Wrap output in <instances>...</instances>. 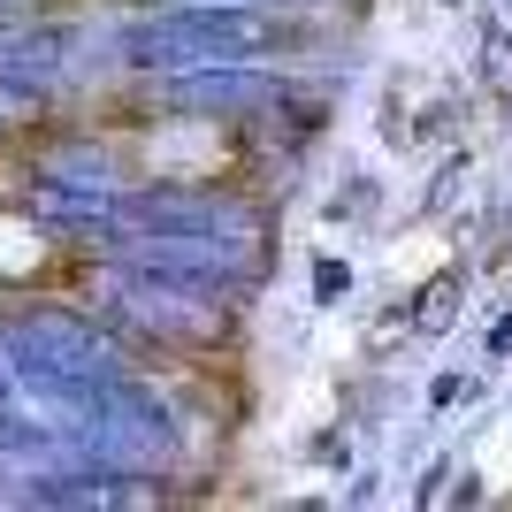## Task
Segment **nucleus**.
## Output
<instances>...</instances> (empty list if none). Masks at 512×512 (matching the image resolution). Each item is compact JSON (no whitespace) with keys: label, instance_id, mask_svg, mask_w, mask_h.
Wrapping results in <instances>:
<instances>
[{"label":"nucleus","instance_id":"1","mask_svg":"<svg viewBox=\"0 0 512 512\" xmlns=\"http://www.w3.org/2000/svg\"><path fill=\"white\" fill-rule=\"evenodd\" d=\"M283 31L260 8H161L123 31L130 69H199V62H253Z\"/></svg>","mask_w":512,"mask_h":512},{"label":"nucleus","instance_id":"2","mask_svg":"<svg viewBox=\"0 0 512 512\" xmlns=\"http://www.w3.org/2000/svg\"><path fill=\"white\" fill-rule=\"evenodd\" d=\"M100 291H107V306H115L130 329H146V337H161V344H207V337H222V321H230L222 283L169 276V268H138V260H123Z\"/></svg>","mask_w":512,"mask_h":512},{"label":"nucleus","instance_id":"3","mask_svg":"<svg viewBox=\"0 0 512 512\" xmlns=\"http://www.w3.org/2000/svg\"><path fill=\"white\" fill-rule=\"evenodd\" d=\"M276 100H283V85L260 77L253 62H199L161 85V107H176V115H260Z\"/></svg>","mask_w":512,"mask_h":512},{"label":"nucleus","instance_id":"4","mask_svg":"<svg viewBox=\"0 0 512 512\" xmlns=\"http://www.w3.org/2000/svg\"><path fill=\"white\" fill-rule=\"evenodd\" d=\"M62 69H69V31H46V23H8L0 31V85L39 100Z\"/></svg>","mask_w":512,"mask_h":512},{"label":"nucleus","instance_id":"5","mask_svg":"<svg viewBox=\"0 0 512 512\" xmlns=\"http://www.w3.org/2000/svg\"><path fill=\"white\" fill-rule=\"evenodd\" d=\"M474 46H482V54H474V69H482V92H490L497 107H512V31H505V23H490V16H482Z\"/></svg>","mask_w":512,"mask_h":512},{"label":"nucleus","instance_id":"6","mask_svg":"<svg viewBox=\"0 0 512 512\" xmlns=\"http://www.w3.org/2000/svg\"><path fill=\"white\" fill-rule=\"evenodd\" d=\"M451 314H459V268H444V276L421 291V306H413V329H421V337H436V329H451Z\"/></svg>","mask_w":512,"mask_h":512},{"label":"nucleus","instance_id":"7","mask_svg":"<svg viewBox=\"0 0 512 512\" xmlns=\"http://www.w3.org/2000/svg\"><path fill=\"white\" fill-rule=\"evenodd\" d=\"M344 299H352V260L321 253L314 260V306H344Z\"/></svg>","mask_w":512,"mask_h":512},{"label":"nucleus","instance_id":"8","mask_svg":"<svg viewBox=\"0 0 512 512\" xmlns=\"http://www.w3.org/2000/svg\"><path fill=\"white\" fill-rule=\"evenodd\" d=\"M367 207H375V184L360 176V184H344V192L329 199V222H344V214H367Z\"/></svg>","mask_w":512,"mask_h":512},{"label":"nucleus","instance_id":"9","mask_svg":"<svg viewBox=\"0 0 512 512\" xmlns=\"http://www.w3.org/2000/svg\"><path fill=\"white\" fill-rule=\"evenodd\" d=\"M459 176H467V153H451V161H444V176H436V192H428V214H444V207H451V192H459Z\"/></svg>","mask_w":512,"mask_h":512},{"label":"nucleus","instance_id":"10","mask_svg":"<svg viewBox=\"0 0 512 512\" xmlns=\"http://www.w3.org/2000/svg\"><path fill=\"white\" fill-rule=\"evenodd\" d=\"M490 352H497V360H505V352H512V314H505V321H497V329H490Z\"/></svg>","mask_w":512,"mask_h":512}]
</instances>
